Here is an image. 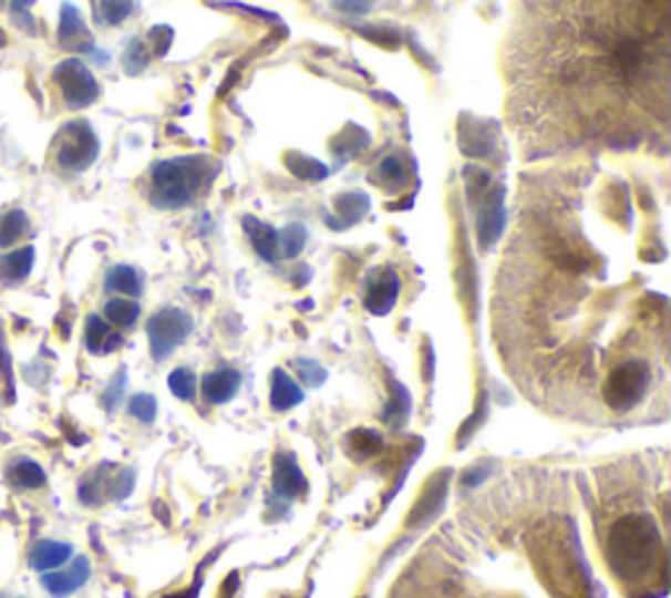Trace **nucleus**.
<instances>
[{
    "label": "nucleus",
    "instance_id": "nucleus-1",
    "mask_svg": "<svg viewBox=\"0 0 671 598\" xmlns=\"http://www.w3.org/2000/svg\"><path fill=\"white\" fill-rule=\"evenodd\" d=\"M663 538L659 525L646 512L622 515L611 525L606 540V561L622 580H642L661 559Z\"/></svg>",
    "mask_w": 671,
    "mask_h": 598
},
{
    "label": "nucleus",
    "instance_id": "nucleus-2",
    "mask_svg": "<svg viewBox=\"0 0 671 598\" xmlns=\"http://www.w3.org/2000/svg\"><path fill=\"white\" fill-rule=\"evenodd\" d=\"M218 163L208 155H182V158L158 161L149 171V203L161 210H182L195 203L213 176Z\"/></svg>",
    "mask_w": 671,
    "mask_h": 598
},
{
    "label": "nucleus",
    "instance_id": "nucleus-3",
    "mask_svg": "<svg viewBox=\"0 0 671 598\" xmlns=\"http://www.w3.org/2000/svg\"><path fill=\"white\" fill-rule=\"evenodd\" d=\"M653 373L646 360H624L609 370L603 381V402L613 412H630L651 389Z\"/></svg>",
    "mask_w": 671,
    "mask_h": 598
},
{
    "label": "nucleus",
    "instance_id": "nucleus-4",
    "mask_svg": "<svg viewBox=\"0 0 671 598\" xmlns=\"http://www.w3.org/2000/svg\"><path fill=\"white\" fill-rule=\"evenodd\" d=\"M55 163L69 174H82L87 171L100 155V140L90 121H71L55 140Z\"/></svg>",
    "mask_w": 671,
    "mask_h": 598
},
{
    "label": "nucleus",
    "instance_id": "nucleus-5",
    "mask_svg": "<svg viewBox=\"0 0 671 598\" xmlns=\"http://www.w3.org/2000/svg\"><path fill=\"white\" fill-rule=\"evenodd\" d=\"M192 329H195V320L187 310L182 308H163L147 320V339H149V352L153 358L163 362L176 352V347H182L189 339Z\"/></svg>",
    "mask_w": 671,
    "mask_h": 598
},
{
    "label": "nucleus",
    "instance_id": "nucleus-6",
    "mask_svg": "<svg viewBox=\"0 0 671 598\" xmlns=\"http://www.w3.org/2000/svg\"><path fill=\"white\" fill-rule=\"evenodd\" d=\"M53 82L59 84L61 95H63V100H66L69 109H74V111L87 109V105H92L100 97L97 80L92 76L87 63L80 59L61 61L53 71Z\"/></svg>",
    "mask_w": 671,
    "mask_h": 598
},
{
    "label": "nucleus",
    "instance_id": "nucleus-7",
    "mask_svg": "<svg viewBox=\"0 0 671 598\" xmlns=\"http://www.w3.org/2000/svg\"><path fill=\"white\" fill-rule=\"evenodd\" d=\"M502 145V132L491 118H477L473 113L460 116V150L467 158L494 161Z\"/></svg>",
    "mask_w": 671,
    "mask_h": 598
},
{
    "label": "nucleus",
    "instance_id": "nucleus-8",
    "mask_svg": "<svg viewBox=\"0 0 671 598\" xmlns=\"http://www.w3.org/2000/svg\"><path fill=\"white\" fill-rule=\"evenodd\" d=\"M506 189L504 184H491V189L477 199V220H475V231H477V245L481 249L488 252L491 247L502 239V234L506 229Z\"/></svg>",
    "mask_w": 671,
    "mask_h": 598
},
{
    "label": "nucleus",
    "instance_id": "nucleus-9",
    "mask_svg": "<svg viewBox=\"0 0 671 598\" xmlns=\"http://www.w3.org/2000/svg\"><path fill=\"white\" fill-rule=\"evenodd\" d=\"M59 45L71 53H95V38L84 24L82 11L74 3L61 6V21H59Z\"/></svg>",
    "mask_w": 671,
    "mask_h": 598
},
{
    "label": "nucleus",
    "instance_id": "nucleus-10",
    "mask_svg": "<svg viewBox=\"0 0 671 598\" xmlns=\"http://www.w3.org/2000/svg\"><path fill=\"white\" fill-rule=\"evenodd\" d=\"M399 276L391 268H375L368 279V291H365V308L373 316H389L394 310L399 299Z\"/></svg>",
    "mask_w": 671,
    "mask_h": 598
},
{
    "label": "nucleus",
    "instance_id": "nucleus-11",
    "mask_svg": "<svg viewBox=\"0 0 671 598\" xmlns=\"http://www.w3.org/2000/svg\"><path fill=\"white\" fill-rule=\"evenodd\" d=\"M304 491L307 481L295 454L278 452L273 457V496L281 498L283 504H289L297 496H302Z\"/></svg>",
    "mask_w": 671,
    "mask_h": 598
},
{
    "label": "nucleus",
    "instance_id": "nucleus-12",
    "mask_svg": "<svg viewBox=\"0 0 671 598\" xmlns=\"http://www.w3.org/2000/svg\"><path fill=\"white\" fill-rule=\"evenodd\" d=\"M446 494H448V470L444 475H435V478L427 483L425 494L420 496L415 507H412L406 525H410V528H423V525L431 523V519L444 509Z\"/></svg>",
    "mask_w": 671,
    "mask_h": 598
},
{
    "label": "nucleus",
    "instance_id": "nucleus-13",
    "mask_svg": "<svg viewBox=\"0 0 671 598\" xmlns=\"http://www.w3.org/2000/svg\"><path fill=\"white\" fill-rule=\"evenodd\" d=\"M370 197L365 195V192H344V195L333 197V210H336V218L328 216V226L336 231H347L352 229L354 224H360L362 218L368 216L370 213Z\"/></svg>",
    "mask_w": 671,
    "mask_h": 598
},
{
    "label": "nucleus",
    "instance_id": "nucleus-14",
    "mask_svg": "<svg viewBox=\"0 0 671 598\" xmlns=\"http://www.w3.org/2000/svg\"><path fill=\"white\" fill-rule=\"evenodd\" d=\"M87 578H90L87 557H76L71 561L69 569H50L45 578H42V586H45L48 594L63 598L74 594V590H80L84 582H87Z\"/></svg>",
    "mask_w": 671,
    "mask_h": 598
},
{
    "label": "nucleus",
    "instance_id": "nucleus-15",
    "mask_svg": "<svg viewBox=\"0 0 671 598\" xmlns=\"http://www.w3.org/2000/svg\"><path fill=\"white\" fill-rule=\"evenodd\" d=\"M415 174V161L404 158V155H385L373 171V182L381 184L385 192H402L412 182Z\"/></svg>",
    "mask_w": 671,
    "mask_h": 598
},
{
    "label": "nucleus",
    "instance_id": "nucleus-16",
    "mask_svg": "<svg viewBox=\"0 0 671 598\" xmlns=\"http://www.w3.org/2000/svg\"><path fill=\"white\" fill-rule=\"evenodd\" d=\"M241 373L234 368L213 370L203 379V396L208 404H226L239 394Z\"/></svg>",
    "mask_w": 671,
    "mask_h": 598
},
{
    "label": "nucleus",
    "instance_id": "nucleus-17",
    "mask_svg": "<svg viewBox=\"0 0 671 598\" xmlns=\"http://www.w3.org/2000/svg\"><path fill=\"white\" fill-rule=\"evenodd\" d=\"M241 226H245V234L252 241L255 252L260 255L266 262H278L281 260V247H278V231L273 226L262 224L260 218L255 216H245L241 218Z\"/></svg>",
    "mask_w": 671,
    "mask_h": 598
},
{
    "label": "nucleus",
    "instance_id": "nucleus-18",
    "mask_svg": "<svg viewBox=\"0 0 671 598\" xmlns=\"http://www.w3.org/2000/svg\"><path fill=\"white\" fill-rule=\"evenodd\" d=\"M302 402L304 391L299 389V383L291 379L283 368H276L273 373H270V408L276 412H287Z\"/></svg>",
    "mask_w": 671,
    "mask_h": 598
},
{
    "label": "nucleus",
    "instance_id": "nucleus-19",
    "mask_svg": "<svg viewBox=\"0 0 671 598\" xmlns=\"http://www.w3.org/2000/svg\"><path fill=\"white\" fill-rule=\"evenodd\" d=\"M370 142L373 140H370L368 130H362V126H357V124L344 126V130L336 134L331 142L333 155L339 158V166L336 168H341L347 161H352V158H357V155L365 153V150L370 147Z\"/></svg>",
    "mask_w": 671,
    "mask_h": 598
},
{
    "label": "nucleus",
    "instance_id": "nucleus-20",
    "mask_svg": "<svg viewBox=\"0 0 671 598\" xmlns=\"http://www.w3.org/2000/svg\"><path fill=\"white\" fill-rule=\"evenodd\" d=\"M84 344H87L92 354H111L113 349L124 344V337L118 331H113L105 318L90 316L87 326H84Z\"/></svg>",
    "mask_w": 671,
    "mask_h": 598
},
{
    "label": "nucleus",
    "instance_id": "nucleus-21",
    "mask_svg": "<svg viewBox=\"0 0 671 598\" xmlns=\"http://www.w3.org/2000/svg\"><path fill=\"white\" fill-rule=\"evenodd\" d=\"M71 554H74V548L69 544H61V540H40L30 551V565L32 569H38V573H50V569L66 565Z\"/></svg>",
    "mask_w": 671,
    "mask_h": 598
},
{
    "label": "nucleus",
    "instance_id": "nucleus-22",
    "mask_svg": "<svg viewBox=\"0 0 671 598\" xmlns=\"http://www.w3.org/2000/svg\"><path fill=\"white\" fill-rule=\"evenodd\" d=\"M34 266V247H21L0 258V281L19 283L32 274Z\"/></svg>",
    "mask_w": 671,
    "mask_h": 598
},
{
    "label": "nucleus",
    "instance_id": "nucleus-23",
    "mask_svg": "<svg viewBox=\"0 0 671 598\" xmlns=\"http://www.w3.org/2000/svg\"><path fill=\"white\" fill-rule=\"evenodd\" d=\"M344 446H347L349 457L357 462H368V460H373L378 452H381L383 439H381V433L373 429H354V431H349V436L344 439Z\"/></svg>",
    "mask_w": 671,
    "mask_h": 598
},
{
    "label": "nucleus",
    "instance_id": "nucleus-24",
    "mask_svg": "<svg viewBox=\"0 0 671 598\" xmlns=\"http://www.w3.org/2000/svg\"><path fill=\"white\" fill-rule=\"evenodd\" d=\"M410 410H412V399H410V391H406L402 383L391 381V399L389 404H385L383 415L381 420L385 425H391V429L399 431L404 429L406 425V417H410Z\"/></svg>",
    "mask_w": 671,
    "mask_h": 598
},
{
    "label": "nucleus",
    "instance_id": "nucleus-25",
    "mask_svg": "<svg viewBox=\"0 0 671 598\" xmlns=\"http://www.w3.org/2000/svg\"><path fill=\"white\" fill-rule=\"evenodd\" d=\"M283 163H287V168L291 171V174L302 182H326L328 174H331L323 161L312 158V155H304V153H291V150L283 155Z\"/></svg>",
    "mask_w": 671,
    "mask_h": 598
},
{
    "label": "nucleus",
    "instance_id": "nucleus-26",
    "mask_svg": "<svg viewBox=\"0 0 671 598\" xmlns=\"http://www.w3.org/2000/svg\"><path fill=\"white\" fill-rule=\"evenodd\" d=\"M105 289L113 295L124 297H140L142 295V276L137 268L132 266H113L105 276Z\"/></svg>",
    "mask_w": 671,
    "mask_h": 598
},
{
    "label": "nucleus",
    "instance_id": "nucleus-27",
    "mask_svg": "<svg viewBox=\"0 0 671 598\" xmlns=\"http://www.w3.org/2000/svg\"><path fill=\"white\" fill-rule=\"evenodd\" d=\"M357 34H362L368 42H373V45L383 48V50H399L402 48V32L396 30V27L389 24H360L354 27Z\"/></svg>",
    "mask_w": 671,
    "mask_h": 598
},
{
    "label": "nucleus",
    "instance_id": "nucleus-28",
    "mask_svg": "<svg viewBox=\"0 0 671 598\" xmlns=\"http://www.w3.org/2000/svg\"><path fill=\"white\" fill-rule=\"evenodd\" d=\"M140 318V305L128 297H116L111 302H105V320L118 329H128V326L137 323Z\"/></svg>",
    "mask_w": 671,
    "mask_h": 598
},
{
    "label": "nucleus",
    "instance_id": "nucleus-29",
    "mask_svg": "<svg viewBox=\"0 0 671 598\" xmlns=\"http://www.w3.org/2000/svg\"><path fill=\"white\" fill-rule=\"evenodd\" d=\"M9 481L13 483L17 488H42L45 486V470H42L38 462L32 460H19L17 465L11 467L9 473Z\"/></svg>",
    "mask_w": 671,
    "mask_h": 598
},
{
    "label": "nucleus",
    "instance_id": "nucleus-30",
    "mask_svg": "<svg viewBox=\"0 0 671 598\" xmlns=\"http://www.w3.org/2000/svg\"><path fill=\"white\" fill-rule=\"evenodd\" d=\"M30 229V220H27L24 210H9L0 218V247H11L24 237Z\"/></svg>",
    "mask_w": 671,
    "mask_h": 598
},
{
    "label": "nucleus",
    "instance_id": "nucleus-31",
    "mask_svg": "<svg viewBox=\"0 0 671 598\" xmlns=\"http://www.w3.org/2000/svg\"><path fill=\"white\" fill-rule=\"evenodd\" d=\"M307 245V229L302 224H289L287 229L278 231V247H281V260H295L302 255Z\"/></svg>",
    "mask_w": 671,
    "mask_h": 598
},
{
    "label": "nucleus",
    "instance_id": "nucleus-32",
    "mask_svg": "<svg viewBox=\"0 0 671 598\" xmlns=\"http://www.w3.org/2000/svg\"><path fill=\"white\" fill-rule=\"evenodd\" d=\"M462 176H464V192H467V199L473 205H477V199H481L485 192L491 189V184H494L491 171H485L483 166H467Z\"/></svg>",
    "mask_w": 671,
    "mask_h": 598
},
{
    "label": "nucleus",
    "instance_id": "nucleus-33",
    "mask_svg": "<svg viewBox=\"0 0 671 598\" xmlns=\"http://www.w3.org/2000/svg\"><path fill=\"white\" fill-rule=\"evenodd\" d=\"M168 389L171 394L182 402H195L197 396V375L192 373L189 368H176L174 373L168 375Z\"/></svg>",
    "mask_w": 671,
    "mask_h": 598
},
{
    "label": "nucleus",
    "instance_id": "nucleus-34",
    "mask_svg": "<svg viewBox=\"0 0 671 598\" xmlns=\"http://www.w3.org/2000/svg\"><path fill=\"white\" fill-rule=\"evenodd\" d=\"M121 61H124V71L128 76H140L142 71L149 66V53H147L145 40H140V38L128 40V45L124 50V59Z\"/></svg>",
    "mask_w": 671,
    "mask_h": 598
},
{
    "label": "nucleus",
    "instance_id": "nucleus-35",
    "mask_svg": "<svg viewBox=\"0 0 671 598\" xmlns=\"http://www.w3.org/2000/svg\"><path fill=\"white\" fill-rule=\"evenodd\" d=\"M134 0H100V21L109 27H118L132 17Z\"/></svg>",
    "mask_w": 671,
    "mask_h": 598
},
{
    "label": "nucleus",
    "instance_id": "nucleus-36",
    "mask_svg": "<svg viewBox=\"0 0 671 598\" xmlns=\"http://www.w3.org/2000/svg\"><path fill=\"white\" fill-rule=\"evenodd\" d=\"M128 415L137 417L140 423L153 425L155 417H158V399L153 394H137L128 399Z\"/></svg>",
    "mask_w": 671,
    "mask_h": 598
},
{
    "label": "nucleus",
    "instance_id": "nucleus-37",
    "mask_svg": "<svg viewBox=\"0 0 671 598\" xmlns=\"http://www.w3.org/2000/svg\"><path fill=\"white\" fill-rule=\"evenodd\" d=\"M295 370H297L299 379L304 381V386H310V389H320L328 381L326 368L320 365V362H316V360L299 358V360H295Z\"/></svg>",
    "mask_w": 671,
    "mask_h": 598
},
{
    "label": "nucleus",
    "instance_id": "nucleus-38",
    "mask_svg": "<svg viewBox=\"0 0 671 598\" xmlns=\"http://www.w3.org/2000/svg\"><path fill=\"white\" fill-rule=\"evenodd\" d=\"M147 45L153 48V55H158V59H163V55H168L171 45H174V27L155 24L153 30L147 32Z\"/></svg>",
    "mask_w": 671,
    "mask_h": 598
},
{
    "label": "nucleus",
    "instance_id": "nucleus-39",
    "mask_svg": "<svg viewBox=\"0 0 671 598\" xmlns=\"http://www.w3.org/2000/svg\"><path fill=\"white\" fill-rule=\"evenodd\" d=\"M208 6H213V9H234V11H245V13H252V17H260L262 21H278L276 13L270 11H262V9H255V6H247V3H234V0H208Z\"/></svg>",
    "mask_w": 671,
    "mask_h": 598
},
{
    "label": "nucleus",
    "instance_id": "nucleus-40",
    "mask_svg": "<svg viewBox=\"0 0 671 598\" xmlns=\"http://www.w3.org/2000/svg\"><path fill=\"white\" fill-rule=\"evenodd\" d=\"M34 3H38V0H11V13H13V19H17V24L24 32H32V34H34V21L27 11H30Z\"/></svg>",
    "mask_w": 671,
    "mask_h": 598
},
{
    "label": "nucleus",
    "instance_id": "nucleus-41",
    "mask_svg": "<svg viewBox=\"0 0 671 598\" xmlns=\"http://www.w3.org/2000/svg\"><path fill=\"white\" fill-rule=\"evenodd\" d=\"M124 389H126V373H124V370H121L116 379L111 381V386L105 389V396H103L105 408L116 410L118 404H121V399H124Z\"/></svg>",
    "mask_w": 671,
    "mask_h": 598
},
{
    "label": "nucleus",
    "instance_id": "nucleus-42",
    "mask_svg": "<svg viewBox=\"0 0 671 598\" xmlns=\"http://www.w3.org/2000/svg\"><path fill=\"white\" fill-rule=\"evenodd\" d=\"M333 9L347 17H365L373 9V0H333Z\"/></svg>",
    "mask_w": 671,
    "mask_h": 598
},
{
    "label": "nucleus",
    "instance_id": "nucleus-43",
    "mask_svg": "<svg viewBox=\"0 0 671 598\" xmlns=\"http://www.w3.org/2000/svg\"><path fill=\"white\" fill-rule=\"evenodd\" d=\"M483 420H485V394H483V402H481V408H477V410H475V415H473V417H469V420H467V423H464V425H462V429H460V439H456V446H464V444H467V441H469V439H473V433H475V429H477V425H481V423H483Z\"/></svg>",
    "mask_w": 671,
    "mask_h": 598
},
{
    "label": "nucleus",
    "instance_id": "nucleus-44",
    "mask_svg": "<svg viewBox=\"0 0 671 598\" xmlns=\"http://www.w3.org/2000/svg\"><path fill=\"white\" fill-rule=\"evenodd\" d=\"M0 370H3L6 383H9V394L13 396V370H11V358H9V352H6V344H3V333H0Z\"/></svg>",
    "mask_w": 671,
    "mask_h": 598
},
{
    "label": "nucleus",
    "instance_id": "nucleus-45",
    "mask_svg": "<svg viewBox=\"0 0 671 598\" xmlns=\"http://www.w3.org/2000/svg\"><path fill=\"white\" fill-rule=\"evenodd\" d=\"M485 478H488V470H483V467L467 470V473L462 475V486H464V488H475L477 483H483Z\"/></svg>",
    "mask_w": 671,
    "mask_h": 598
},
{
    "label": "nucleus",
    "instance_id": "nucleus-46",
    "mask_svg": "<svg viewBox=\"0 0 671 598\" xmlns=\"http://www.w3.org/2000/svg\"><path fill=\"white\" fill-rule=\"evenodd\" d=\"M425 379H433V349L431 344H425Z\"/></svg>",
    "mask_w": 671,
    "mask_h": 598
},
{
    "label": "nucleus",
    "instance_id": "nucleus-47",
    "mask_svg": "<svg viewBox=\"0 0 671 598\" xmlns=\"http://www.w3.org/2000/svg\"><path fill=\"white\" fill-rule=\"evenodd\" d=\"M291 281H295V287H304V283L310 281V268L307 266L299 268V276H291Z\"/></svg>",
    "mask_w": 671,
    "mask_h": 598
},
{
    "label": "nucleus",
    "instance_id": "nucleus-48",
    "mask_svg": "<svg viewBox=\"0 0 671 598\" xmlns=\"http://www.w3.org/2000/svg\"><path fill=\"white\" fill-rule=\"evenodd\" d=\"M197 596V586L192 590H184V594H176V596H166V598H195Z\"/></svg>",
    "mask_w": 671,
    "mask_h": 598
},
{
    "label": "nucleus",
    "instance_id": "nucleus-49",
    "mask_svg": "<svg viewBox=\"0 0 671 598\" xmlns=\"http://www.w3.org/2000/svg\"><path fill=\"white\" fill-rule=\"evenodd\" d=\"M3 45H6V34L0 32V48H3Z\"/></svg>",
    "mask_w": 671,
    "mask_h": 598
},
{
    "label": "nucleus",
    "instance_id": "nucleus-50",
    "mask_svg": "<svg viewBox=\"0 0 671 598\" xmlns=\"http://www.w3.org/2000/svg\"><path fill=\"white\" fill-rule=\"evenodd\" d=\"M3 6H6V0H0V9H3Z\"/></svg>",
    "mask_w": 671,
    "mask_h": 598
}]
</instances>
